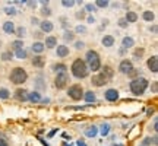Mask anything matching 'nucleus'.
<instances>
[{
	"label": "nucleus",
	"instance_id": "f257e3e1",
	"mask_svg": "<svg viewBox=\"0 0 158 146\" xmlns=\"http://www.w3.org/2000/svg\"><path fill=\"white\" fill-rule=\"evenodd\" d=\"M85 63H86V67H88V70H91V72H98L100 69H101V59H100V54L97 53V51H94V50H89V51H86V54H85V60H83Z\"/></svg>",
	"mask_w": 158,
	"mask_h": 146
},
{
	"label": "nucleus",
	"instance_id": "a18cd8bd",
	"mask_svg": "<svg viewBox=\"0 0 158 146\" xmlns=\"http://www.w3.org/2000/svg\"><path fill=\"white\" fill-rule=\"evenodd\" d=\"M152 92H154V94H157L158 92V83L157 82H154V83H152Z\"/></svg>",
	"mask_w": 158,
	"mask_h": 146
},
{
	"label": "nucleus",
	"instance_id": "cd10ccee",
	"mask_svg": "<svg viewBox=\"0 0 158 146\" xmlns=\"http://www.w3.org/2000/svg\"><path fill=\"white\" fill-rule=\"evenodd\" d=\"M53 70L57 73H62V72H68V66L66 64H63V63H56L54 66H53Z\"/></svg>",
	"mask_w": 158,
	"mask_h": 146
},
{
	"label": "nucleus",
	"instance_id": "ddd939ff",
	"mask_svg": "<svg viewBox=\"0 0 158 146\" xmlns=\"http://www.w3.org/2000/svg\"><path fill=\"white\" fill-rule=\"evenodd\" d=\"M56 54H57V57H60V59H65V57H68V56L70 54V50H69V47H68V45L62 44V45H57Z\"/></svg>",
	"mask_w": 158,
	"mask_h": 146
},
{
	"label": "nucleus",
	"instance_id": "b1692460",
	"mask_svg": "<svg viewBox=\"0 0 158 146\" xmlns=\"http://www.w3.org/2000/svg\"><path fill=\"white\" fill-rule=\"evenodd\" d=\"M142 19L147 21V22H152V21L155 19V13L151 12V10H145V12L142 13Z\"/></svg>",
	"mask_w": 158,
	"mask_h": 146
},
{
	"label": "nucleus",
	"instance_id": "ea45409f",
	"mask_svg": "<svg viewBox=\"0 0 158 146\" xmlns=\"http://www.w3.org/2000/svg\"><path fill=\"white\" fill-rule=\"evenodd\" d=\"M85 18H86L85 10H79L78 13H76V19H80V21H82V19H85Z\"/></svg>",
	"mask_w": 158,
	"mask_h": 146
},
{
	"label": "nucleus",
	"instance_id": "c03bdc74",
	"mask_svg": "<svg viewBox=\"0 0 158 146\" xmlns=\"http://www.w3.org/2000/svg\"><path fill=\"white\" fill-rule=\"evenodd\" d=\"M85 10L94 12V10H95V6H94V4H86V6H85Z\"/></svg>",
	"mask_w": 158,
	"mask_h": 146
},
{
	"label": "nucleus",
	"instance_id": "39448f33",
	"mask_svg": "<svg viewBox=\"0 0 158 146\" xmlns=\"http://www.w3.org/2000/svg\"><path fill=\"white\" fill-rule=\"evenodd\" d=\"M68 97L70 98V99H73V101H80V99H83V88H82V85H79V83H75V85H70L69 88H68Z\"/></svg>",
	"mask_w": 158,
	"mask_h": 146
},
{
	"label": "nucleus",
	"instance_id": "2eb2a0df",
	"mask_svg": "<svg viewBox=\"0 0 158 146\" xmlns=\"http://www.w3.org/2000/svg\"><path fill=\"white\" fill-rule=\"evenodd\" d=\"M38 25H40V29H41V32H51V31L54 29V25H53V22H50V21H47V19L41 21Z\"/></svg>",
	"mask_w": 158,
	"mask_h": 146
},
{
	"label": "nucleus",
	"instance_id": "c85d7f7f",
	"mask_svg": "<svg viewBox=\"0 0 158 146\" xmlns=\"http://www.w3.org/2000/svg\"><path fill=\"white\" fill-rule=\"evenodd\" d=\"M94 3H95V7H100V9L110 6V1H108V0H95Z\"/></svg>",
	"mask_w": 158,
	"mask_h": 146
},
{
	"label": "nucleus",
	"instance_id": "c9c22d12",
	"mask_svg": "<svg viewBox=\"0 0 158 146\" xmlns=\"http://www.w3.org/2000/svg\"><path fill=\"white\" fill-rule=\"evenodd\" d=\"M41 15H42V16H45V18H47V16H50V15H51L50 7H48V6H42V9H41Z\"/></svg>",
	"mask_w": 158,
	"mask_h": 146
},
{
	"label": "nucleus",
	"instance_id": "9b49d317",
	"mask_svg": "<svg viewBox=\"0 0 158 146\" xmlns=\"http://www.w3.org/2000/svg\"><path fill=\"white\" fill-rule=\"evenodd\" d=\"M147 67L152 73L158 72V57L157 56H151V57L147 60Z\"/></svg>",
	"mask_w": 158,
	"mask_h": 146
},
{
	"label": "nucleus",
	"instance_id": "6ab92c4d",
	"mask_svg": "<svg viewBox=\"0 0 158 146\" xmlns=\"http://www.w3.org/2000/svg\"><path fill=\"white\" fill-rule=\"evenodd\" d=\"M15 24L12 22V21H6L4 24H3V31L6 32V34H9V35H12V34H15Z\"/></svg>",
	"mask_w": 158,
	"mask_h": 146
},
{
	"label": "nucleus",
	"instance_id": "dca6fc26",
	"mask_svg": "<svg viewBox=\"0 0 158 146\" xmlns=\"http://www.w3.org/2000/svg\"><path fill=\"white\" fill-rule=\"evenodd\" d=\"M101 74L107 79V80H111L113 76H114V70L111 66H101Z\"/></svg>",
	"mask_w": 158,
	"mask_h": 146
},
{
	"label": "nucleus",
	"instance_id": "a878e982",
	"mask_svg": "<svg viewBox=\"0 0 158 146\" xmlns=\"http://www.w3.org/2000/svg\"><path fill=\"white\" fill-rule=\"evenodd\" d=\"M97 133H98V129L95 126H91V127H88L85 130V136H88V137H95Z\"/></svg>",
	"mask_w": 158,
	"mask_h": 146
},
{
	"label": "nucleus",
	"instance_id": "aec40b11",
	"mask_svg": "<svg viewBox=\"0 0 158 146\" xmlns=\"http://www.w3.org/2000/svg\"><path fill=\"white\" fill-rule=\"evenodd\" d=\"M138 18H139V16H138V13H136V12H133V10H129L123 19H124L127 24H133V22H136V21H138Z\"/></svg>",
	"mask_w": 158,
	"mask_h": 146
},
{
	"label": "nucleus",
	"instance_id": "423d86ee",
	"mask_svg": "<svg viewBox=\"0 0 158 146\" xmlns=\"http://www.w3.org/2000/svg\"><path fill=\"white\" fill-rule=\"evenodd\" d=\"M69 83V74L68 72H62V73H57L56 77H54V86L56 89H65Z\"/></svg>",
	"mask_w": 158,
	"mask_h": 146
},
{
	"label": "nucleus",
	"instance_id": "e433bc0d",
	"mask_svg": "<svg viewBox=\"0 0 158 146\" xmlns=\"http://www.w3.org/2000/svg\"><path fill=\"white\" fill-rule=\"evenodd\" d=\"M75 3H76V1H73V0H63V1H62V4H63L65 7H72Z\"/></svg>",
	"mask_w": 158,
	"mask_h": 146
},
{
	"label": "nucleus",
	"instance_id": "49530a36",
	"mask_svg": "<svg viewBox=\"0 0 158 146\" xmlns=\"http://www.w3.org/2000/svg\"><path fill=\"white\" fill-rule=\"evenodd\" d=\"M0 146H9L7 140H6V139H3V137H0Z\"/></svg>",
	"mask_w": 158,
	"mask_h": 146
},
{
	"label": "nucleus",
	"instance_id": "412c9836",
	"mask_svg": "<svg viewBox=\"0 0 158 146\" xmlns=\"http://www.w3.org/2000/svg\"><path fill=\"white\" fill-rule=\"evenodd\" d=\"M133 45H135V39H133L132 36H124V38L121 39V48H123V50L132 48Z\"/></svg>",
	"mask_w": 158,
	"mask_h": 146
},
{
	"label": "nucleus",
	"instance_id": "7ed1b4c3",
	"mask_svg": "<svg viewBox=\"0 0 158 146\" xmlns=\"http://www.w3.org/2000/svg\"><path fill=\"white\" fill-rule=\"evenodd\" d=\"M148 85H149V82H148L145 77H141V76H139V77L130 80V83H129V89H130V92H132L135 97H141V95L147 91Z\"/></svg>",
	"mask_w": 158,
	"mask_h": 146
},
{
	"label": "nucleus",
	"instance_id": "4be33fe9",
	"mask_svg": "<svg viewBox=\"0 0 158 146\" xmlns=\"http://www.w3.org/2000/svg\"><path fill=\"white\" fill-rule=\"evenodd\" d=\"M101 44H103L104 47H113V44H114V36L113 35H104L103 39H101Z\"/></svg>",
	"mask_w": 158,
	"mask_h": 146
},
{
	"label": "nucleus",
	"instance_id": "603ef678",
	"mask_svg": "<svg viewBox=\"0 0 158 146\" xmlns=\"http://www.w3.org/2000/svg\"><path fill=\"white\" fill-rule=\"evenodd\" d=\"M152 32H157V25H152V28H149Z\"/></svg>",
	"mask_w": 158,
	"mask_h": 146
},
{
	"label": "nucleus",
	"instance_id": "f8f14e48",
	"mask_svg": "<svg viewBox=\"0 0 158 146\" xmlns=\"http://www.w3.org/2000/svg\"><path fill=\"white\" fill-rule=\"evenodd\" d=\"M31 64H32V67L42 69L45 66V57L44 56H34L32 60H31Z\"/></svg>",
	"mask_w": 158,
	"mask_h": 146
},
{
	"label": "nucleus",
	"instance_id": "a211bd4d",
	"mask_svg": "<svg viewBox=\"0 0 158 146\" xmlns=\"http://www.w3.org/2000/svg\"><path fill=\"white\" fill-rule=\"evenodd\" d=\"M41 94L37 92V91H32V92H28V101L29 102H32V104H38L40 101H41Z\"/></svg>",
	"mask_w": 158,
	"mask_h": 146
},
{
	"label": "nucleus",
	"instance_id": "6e6552de",
	"mask_svg": "<svg viewBox=\"0 0 158 146\" xmlns=\"http://www.w3.org/2000/svg\"><path fill=\"white\" fill-rule=\"evenodd\" d=\"M132 69H133V63H132L129 59H123V60L120 62V64H119V72L123 73V74H127Z\"/></svg>",
	"mask_w": 158,
	"mask_h": 146
},
{
	"label": "nucleus",
	"instance_id": "9d476101",
	"mask_svg": "<svg viewBox=\"0 0 158 146\" xmlns=\"http://www.w3.org/2000/svg\"><path fill=\"white\" fill-rule=\"evenodd\" d=\"M13 97H15L18 101L25 102V101H28V91H27V89H24V88H18V89L15 91Z\"/></svg>",
	"mask_w": 158,
	"mask_h": 146
},
{
	"label": "nucleus",
	"instance_id": "2f4dec72",
	"mask_svg": "<svg viewBox=\"0 0 158 146\" xmlns=\"http://www.w3.org/2000/svg\"><path fill=\"white\" fill-rule=\"evenodd\" d=\"M12 59H13L12 51H3V53H1V60H3V62H10Z\"/></svg>",
	"mask_w": 158,
	"mask_h": 146
},
{
	"label": "nucleus",
	"instance_id": "bb28decb",
	"mask_svg": "<svg viewBox=\"0 0 158 146\" xmlns=\"http://www.w3.org/2000/svg\"><path fill=\"white\" fill-rule=\"evenodd\" d=\"M63 39H65L66 42H73V41H75V32H73V31H65Z\"/></svg>",
	"mask_w": 158,
	"mask_h": 146
},
{
	"label": "nucleus",
	"instance_id": "20e7f679",
	"mask_svg": "<svg viewBox=\"0 0 158 146\" xmlns=\"http://www.w3.org/2000/svg\"><path fill=\"white\" fill-rule=\"evenodd\" d=\"M9 80L13 85H22L28 80V73L24 67H13L9 73Z\"/></svg>",
	"mask_w": 158,
	"mask_h": 146
},
{
	"label": "nucleus",
	"instance_id": "37998d69",
	"mask_svg": "<svg viewBox=\"0 0 158 146\" xmlns=\"http://www.w3.org/2000/svg\"><path fill=\"white\" fill-rule=\"evenodd\" d=\"M75 47H76L78 50H80V48H83V47H85V42H82V41H76V42H75Z\"/></svg>",
	"mask_w": 158,
	"mask_h": 146
},
{
	"label": "nucleus",
	"instance_id": "4c0bfd02",
	"mask_svg": "<svg viewBox=\"0 0 158 146\" xmlns=\"http://www.w3.org/2000/svg\"><path fill=\"white\" fill-rule=\"evenodd\" d=\"M75 32H76V34H86V28L82 26V25H79V26L75 28Z\"/></svg>",
	"mask_w": 158,
	"mask_h": 146
},
{
	"label": "nucleus",
	"instance_id": "473e14b6",
	"mask_svg": "<svg viewBox=\"0 0 158 146\" xmlns=\"http://www.w3.org/2000/svg\"><path fill=\"white\" fill-rule=\"evenodd\" d=\"M10 98V92L6 88H0V99H7Z\"/></svg>",
	"mask_w": 158,
	"mask_h": 146
},
{
	"label": "nucleus",
	"instance_id": "f3484780",
	"mask_svg": "<svg viewBox=\"0 0 158 146\" xmlns=\"http://www.w3.org/2000/svg\"><path fill=\"white\" fill-rule=\"evenodd\" d=\"M44 47H45V48H50V50H51V48H56V47H57V36H53V35L47 36Z\"/></svg>",
	"mask_w": 158,
	"mask_h": 146
},
{
	"label": "nucleus",
	"instance_id": "393cba45",
	"mask_svg": "<svg viewBox=\"0 0 158 146\" xmlns=\"http://www.w3.org/2000/svg\"><path fill=\"white\" fill-rule=\"evenodd\" d=\"M10 48H12L13 51H18V50L24 48V41H22V39H15V41H12Z\"/></svg>",
	"mask_w": 158,
	"mask_h": 146
},
{
	"label": "nucleus",
	"instance_id": "72a5a7b5",
	"mask_svg": "<svg viewBox=\"0 0 158 146\" xmlns=\"http://www.w3.org/2000/svg\"><path fill=\"white\" fill-rule=\"evenodd\" d=\"M139 73H141V70H139V69H135V67H133V69H132L130 72L127 73V76H129V77H130V79L133 80V79L139 77Z\"/></svg>",
	"mask_w": 158,
	"mask_h": 146
},
{
	"label": "nucleus",
	"instance_id": "f704fd0d",
	"mask_svg": "<svg viewBox=\"0 0 158 146\" xmlns=\"http://www.w3.org/2000/svg\"><path fill=\"white\" fill-rule=\"evenodd\" d=\"M108 130H110V124L106 123V124L101 126V132H100V133H101L103 136H107V135H108Z\"/></svg>",
	"mask_w": 158,
	"mask_h": 146
},
{
	"label": "nucleus",
	"instance_id": "0eeeda50",
	"mask_svg": "<svg viewBox=\"0 0 158 146\" xmlns=\"http://www.w3.org/2000/svg\"><path fill=\"white\" fill-rule=\"evenodd\" d=\"M91 83H92L94 86H97V88H101V86L107 85L108 80H107L101 73H95V74H92V77H91Z\"/></svg>",
	"mask_w": 158,
	"mask_h": 146
},
{
	"label": "nucleus",
	"instance_id": "3c124183",
	"mask_svg": "<svg viewBox=\"0 0 158 146\" xmlns=\"http://www.w3.org/2000/svg\"><path fill=\"white\" fill-rule=\"evenodd\" d=\"M78 146H86V145H85L83 140H78Z\"/></svg>",
	"mask_w": 158,
	"mask_h": 146
},
{
	"label": "nucleus",
	"instance_id": "7c9ffc66",
	"mask_svg": "<svg viewBox=\"0 0 158 146\" xmlns=\"http://www.w3.org/2000/svg\"><path fill=\"white\" fill-rule=\"evenodd\" d=\"M15 54H16L18 59H27V57H28V51H27L25 48H21V50L15 51Z\"/></svg>",
	"mask_w": 158,
	"mask_h": 146
},
{
	"label": "nucleus",
	"instance_id": "8fccbe9b",
	"mask_svg": "<svg viewBox=\"0 0 158 146\" xmlns=\"http://www.w3.org/2000/svg\"><path fill=\"white\" fill-rule=\"evenodd\" d=\"M31 22H32V25H38L40 24V21L38 19H35V18H32V19H31Z\"/></svg>",
	"mask_w": 158,
	"mask_h": 146
},
{
	"label": "nucleus",
	"instance_id": "09e8293b",
	"mask_svg": "<svg viewBox=\"0 0 158 146\" xmlns=\"http://www.w3.org/2000/svg\"><path fill=\"white\" fill-rule=\"evenodd\" d=\"M88 22H89V24H94V22H95V18H94V16H88Z\"/></svg>",
	"mask_w": 158,
	"mask_h": 146
},
{
	"label": "nucleus",
	"instance_id": "864d4df0",
	"mask_svg": "<svg viewBox=\"0 0 158 146\" xmlns=\"http://www.w3.org/2000/svg\"><path fill=\"white\" fill-rule=\"evenodd\" d=\"M114 146H123V145H114Z\"/></svg>",
	"mask_w": 158,
	"mask_h": 146
},
{
	"label": "nucleus",
	"instance_id": "de8ad7c7",
	"mask_svg": "<svg viewBox=\"0 0 158 146\" xmlns=\"http://www.w3.org/2000/svg\"><path fill=\"white\" fill-rule=\"evenodd\" d=\"M6 13L10 15V16H13L15 15V9H6Z\"/></svg>",
	"mask_w": 158,
	"mask_h": 146
},
{
	"label": "nucleus",
	"instance_id": "1a4fd4ad",
	"mask_svg": "<svg viewBox=\"0 0 158 146\" xmlns=\"http://www.w3.org/2000/svg\"><path fill=\"white\" fill-rule=\"evenodd\" d=\"M104 98H106V101H108V102H116L119 99V91L114 89V88L107 89V91L104 92Z\"/></svg>",
	"mask_w": 158,
	"mask_h": 146
},
{
	"label": "nucleus",
	"instance_id": "5701e85b",
	"mask_svg": "<svg viewBox=\"0 0 158 146\" xmlns=\"http://www.w3.org/2000/svg\"><path fill=\"white\" fill-rule=\"evenodd\" d=\"M83 99H85L86 102H95V99H97L95 92H92V91H86V92H83Z\"/></svg>",
	"mask_w": 158,
	"mask_h": 146
},
{
	"label": "nucleus",
	"instance_id": "58836bf2",
	"mask_svg": "<svg viewBox=\"0 0 158 146\" xmlns=\"http://www.w3.org/2000/svg\"><path fill=\"white\" fill-rule=\"evenodd\" d=\"M15 32H16V35L21 38V36H24V34H25V28H22V26H21V28L15 29Z\"/></svg>",
	"mask_w": 158,
	"mask_h": 146
},
{
	"label": "nucleus",
	"instance_id": "5fc2aeb1",
	"mask_svg": "<svg viewBox=\"0 0 158 146\" xmlns=\"http://www.w3.org/2000/svg\"><path fill=\"white\" fill-rule=\"evenodd\" d=\"M141 146H144V145H141Z\"/></svg>",
	"mask_w": 158,
	"mask_h": 146
},
{
	"label": "nucleus",
	"instance_id": "a19ab883",
	"mask_svg": "<svg viewBox=\"0 0 158 146\" xmlns=\"http://www.w3.org/2000/svg\"><path fill=\"white\" fill-rule=\"evenodd\" d=\"M151 143H152V139H151L149 136H148V137H145V139H144V142H142V145L144 146H149Z\"/></svg>",
	"mask_w": 158,
	"mask_h": 146
},
{
	"label": "nucleus",
	"instance_id": "79ce46f5",
	"mask_svg": "<svg viewBox=\"0 0 158 146\" xmlns=\"http://www.w3.org/2000/svg\"><path fill=\"white\" fill-rule=\"evenodd\" d=\"M117 24H119V26H120V28H127V22H126L124 19H120Z\"/></svg>",
	"mask_w": 158,
	"mask_h": 146
},
{
	"label": "nucleus",
	"instance_id": "f03ea898",
	"mask_svg": "<svg viewBox=\"0 0 158 146\" xmlns=\"http://www.w3.org/2000/svg\"><path fill=\"white\" fill-rule=\"evenodd\" d=\"M70 72L73 74V77L76 79H85L88 76V67H86V63L83 62V59H75L72 62V66H70Z\"/></svg>",
	"mask_w": 158,
	"mask_h": 146
},
{
	"label": "nucleus",
	"instance_id": "4468645a",
	"mask_svg": "<svg viewBox=\"0 0 158 146\" xmlns=\"http://www.w3.org/2000/svg\"><path fill=\"white\" fill-rule=\"evenodd\" d=\"M31 50H32V53L35 54V56H41L44 51H45V47H44V42H41V41H37V42H34L32 45H31Z\"/></svg>",
	"mask_w": 158,
	"mask_h": 146
},
{
	"label": "nucleus",
	"instance_id": "c756f323",
	"mask_svg": "<svg viewBox=\"0 0 158 146\" xmlns=\"http://www.w3.org/2000/svg\"><path fill=\"white\" fill-rule=\"evenodd\" d=\"M144 54H145V48H142V47H139V48H136V50L133 51V57H135V59H142Z\"/></svg>",
	"mask_w": 158,
	"mask_h": 146
}]
</instances>
